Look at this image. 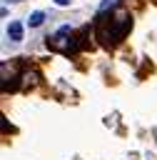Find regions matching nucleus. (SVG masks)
I'll return each instance as SVG.
<instances>
[{"mask_svg":"<svg viewBox=\"0 0 157 160\" xmlns=\"http://www.w3.org/2000/svg\"><path fill=\"white\" fill-rule=\"evenodd\" d=\"M5 2H20V0H5Z\"/></svg>","mask_w":157,"mask_h":160,"instance_id":"obj_6","label":"nucleus"},{"mask_svg":"<svg viewBox=\"0 0 157 160\" xmlns=\"http://www.w3.org/2000/svg\"><path fill=\"white\" fill-rule=\"evenodd\" d=\"M130 28H132V20H130L127 12L110 15V20H100L97 22V40H102L105 45H115L127 35Z\"/></svg>","mask_w":157,"mask_h":160,"instance_id":"obj_1","label":"nucleus"},{"mask_svg":"<svg viewBox=\"0 0 157 160\" xmlns=\"http://www.w3.org/2000/svg\"><path fill=\"white\" fill-rule=\"evenodd\" d=\"M115 5H117V0H102V2H100V12H107V10L115 8Z\"/></svg>","mask_w":157,"mask_h":160,"instance_id":"obj_4","label":"nucleus"},{"mask_svg":"<svg viewBox=\"0 0 157 160\" xmlns=\"http://www.w3.org/2000/svg\"><path fill=\"white\" fill-rule=\"evenodd\" d=\"M42 20H45V12H42V10H35V12L27 18V25H30V28H40Z\"/></svg>","mask_w":157,"mask_h":160,"instance_id":"obj_3","label":"nucleus"},{"mask_svg":"<svg viewBox=\"0 0 157 160\" xmlns=\"http://www.w3.org/2000/svg\"><path fill=\"white\" fill-rule=\"evenodd\" d=\"M55 2H57V5H70L72 0H55Z\"/></svg>","mask_w":157,"mask_h":160,"instance_id":"obj_5","label":"nucleus"},{"mask_svg":"<svg viewBox=\"0 0 157 160\" xmlns=\"http://www.w3.org/2000/svg\"><path fill=\"white\" fill-rule=\"evenodd\" d=\"M7 38L12 42H20L22 40V22H10L7 25Z\"/></svg>","mask_w":157,"mask_h":160,"instance_id":"obj_2","label":"nucleus"}]
</instances>
